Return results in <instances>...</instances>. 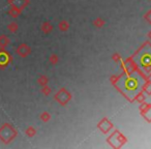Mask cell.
Here are the masks:
<instances>
[{"instance_id":"obj_1","label":"cell","mask_w":151,"mask_h":149,"mask_svg":"<svg viewBox=\"0 0 151 149\" xmlns=\"http://www.w3.org/2000/svg\"><path fill=\"white\" fill-rule=\"evenodd\" d=\"M123 85L125 87L124 91H129L132 93H137L138 89L140 88V82H139L138 78H136V77H128L123 82Z\"/></svg>"}]
</instances>
